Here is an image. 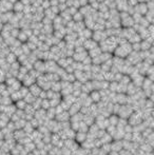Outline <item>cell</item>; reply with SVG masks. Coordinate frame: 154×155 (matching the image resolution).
Returning a JSON list of instances; mask_svg holds the SVG:
<instances>
[{
  "mask_svg": "<svg viewBox=\"0 0 154 155\" xmlns=\"http://www.w3.org/2000/svg\"><path fill=\"white\" fill-rule=\"evenodd\" d=\"M30 92L33 96H40V93H41V89L39 88V86L37 84H32V87L30 88Z\"/></svg>",
  "mask_w": 154,
  "mask_h": 155,
  "instance_id": "cell-1",
  "label": "cell"
},
{
  "mask_svg": "<svg viewBox=\"0 0 154 155\" xmlns=\"http://www.w3.org/2000/svg\"><path fill=\"white\" fill-rule=\"evenodd\" d=\"M100 94H99L98 92H92V94H91V99H92V101H95V102H97V101L100 100Z\"/></svg>",
  "mask_w": 154,
  "mask_h": 155,
  "instance_id": "cell-2",
  "label": "cell"
}]
</instances>
